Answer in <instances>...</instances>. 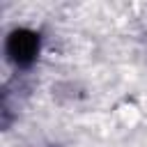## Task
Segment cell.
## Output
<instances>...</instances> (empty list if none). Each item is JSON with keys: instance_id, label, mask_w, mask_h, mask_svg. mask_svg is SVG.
<instances>
[{"instance_id": "obj_1", "label": "cell", "mask_w": 147, "mask_h": 147, "mask_svg": "<svg viewBox=\"0 0 147 147\" xmlns=\"http://www.w3.org/2000/svg\"><path fill=\"white\" fill-rule=\"evenodd\" d=\"M37 48H39V41H37V34L30 32V30H16L9 41H7V53L11 55L14 62L18 64H28L34 60L37 55Z\"/></svg>"}]
</instances>
